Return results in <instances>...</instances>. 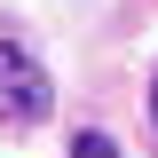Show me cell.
<instances>
[{"mask_svg": "<svg viewBox=\"0 0 158 158\" xmlns=\"http://www.w3.org/2000/svg\"><path fill=\"white\" fill-rule=\"evenodd\" d=\"M48 103H56L48 71L24 56L16 40H0V118H8V127H40V118H48Z\"/></svg>", "mask_w": 158, "mask_h": 158, "instance_id": "obj_1", "label": "cell"}, {"mask_svg": "<svg viewBox=\"0 0 158 158\" xmlns=\"http://www.w3.org/2000/svg\"><path fill=\"white\" fill-rule=\"evenodd\" d=\"M71 158H118V150H111V135H79V142H71Z\"/></svg>", "mask_w": 158, "mask_h": 158, "instance_id": "obj_2", "label": "cell"}, {"mask_svg": "<svg viewBox=\"0 0 158 158\" xmlns=\"http://www.w3.org/2000/svg\"><path fill=\"white\" fill-rule=\"evenodd\" d=\"M150 118H158V79H150Z\"/></svg>", "mask_w": 158, "mask_h": 158, "instance_id": "obj_3", "label": "cell"}]
</instances>
